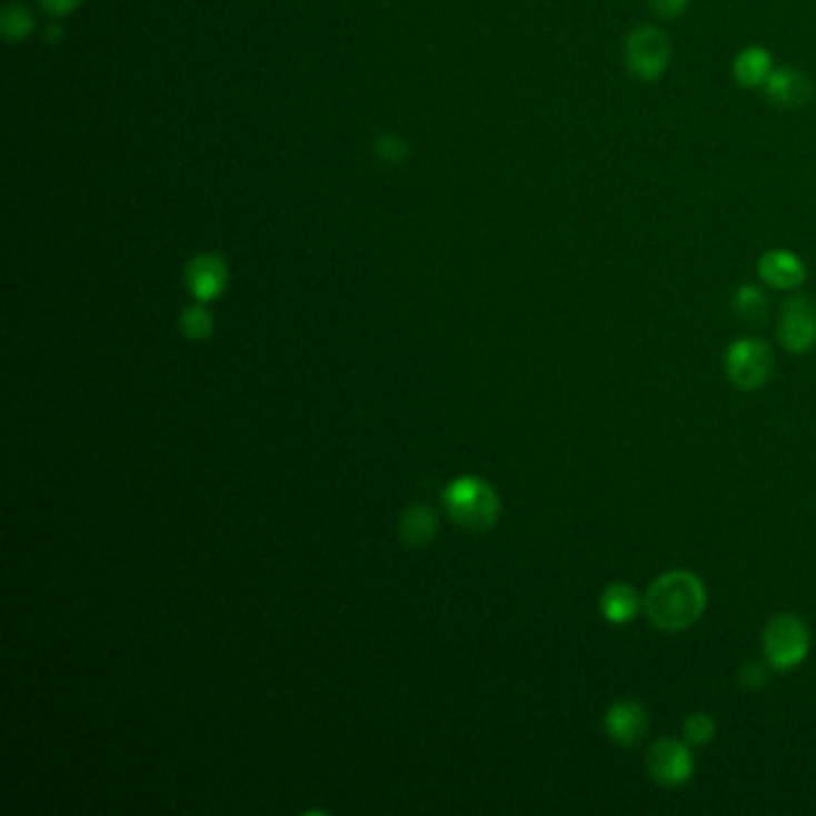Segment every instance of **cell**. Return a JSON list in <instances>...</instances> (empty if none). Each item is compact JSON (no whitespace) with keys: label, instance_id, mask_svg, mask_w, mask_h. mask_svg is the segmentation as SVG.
<instances>
[{"label":"cell","instance_id":"cell-1","mask_svg":"<svg viewBox=\"0 0 816 816\" xmlns=\"http://www.w3.org/2000/svg\"><path fill=\"white\" fill-rule=\"evenodd\" d=\"M706 608L704 583L689 570H668L656 577L645 596L647 618L666 633L693 627Z\"/></svg>","mask_w":816,"mask_h":816},{"label":"cell","instance_id":"cell-2","mask_svg":"<svg viewBox=\"0 0 816 816\" xmlns=\"http://www.w3.org/2000/svg\"><path fill=\"white\" fill-rule=\"evenodd\" d=\"M441 498L450 520L472 531L491 529L500 515L498 494L479 477H460L450 481Z\"/></svg>","mask_w":816,"mask_h":816},{"label":"cell","instance_id":"cell-3","mask_svg":"<svg viewBox=\"0 0 816 816\" xmlns=\"http://www.w3.org/2000/svg\"><path fill=\"white\" fill-rule=\"evenodd\" d=\"M764 656L772 668L776 670H793L805 661L809 654V630L805 620L797 616L783 614L766 623L764 635Z\"/></svg>","mask_w":816,"mask_h":816},{"label":"cell","instance_id":"cell-4","mask_svg":"<svg viewBox=\"0 0 816 816\" xmlns=\"http://www.w3.org/2000/svg\"><path fill=\"white\" fill-rule=\"evenodd\" d=\"M726 376L737 388L752 394L759 390L774 371V352L759 338H740L728 345L726 350Z\"/></svg>","mask_w":816,"mask_h":816},{"label":"cell","instance_id":"cell-5","mask_svg":"<svg viewBox=\"0 0 816 816\" xmlns=\"http://www.w3.org/2000/svg\"><path fill=\"white\" fill-rule=\"evenodd\" d=\"M670 43L658 27H637L625 41V66L637 80L656 82L668 68Z\"/></svg>","mask_w":816,"mask_h":816},{"label":"cell","instance_id":"cell-6","mask_svg":"<svg viewBox=\"0 0 816 816\" xmlns=\"http://www.w3.org/2000/svg\"><path fill=\"white\" fill-rule=\"evenodd\" d=\"M776 336L793 355H805L816 345V305L807 295H795L780 307Z\"/></svg>","mask_w":816,"mask_h":816},{"label":"cell","instance_id":"cell-7","mask_svg":"<svg viewBox=\"0 0 816 816\" xmlns=\"http://www.w3.org/2000/svg\"><path fill=\"white\" fill-rule=\"evenodd\" d=\"M647 768L658 786L678 788L693 778L695 757L687 743H680L676 737H664V740L651 745L647 755Z\"/></svg>","mask_w":816,"mask_h":816},{"label":"cell","instance_id":"cell-8","mask_svg":"<svg viewBox=\"0 0 816 816\" xmlns=\"http://www.w3.org/2000/svg\"><path fill=\"white\" fill-rule=\"evenodd\" d=\"M649 716L645 706L635 699H623L610 704V709L604 716V728L608 740L618 747H633L641 735L647 733Z\"/></svg>","mask_w":816,"mask_h":816},{"label":"cell","instance_id":"cell-9","mask_svg":"<svg viewBox=\"0 0 816 816\" xmlns=\"http://www.w3.org/2000/svg\"><path fill=\"white\" fill-rule=\"evenodd\" d=\"M759 278L776 290H795L805 282L807 269L803 259L788 249H772L757 263Z\"/></svg>","mask_w":816,"mask_h":816},{"label":"cell","instance_id":"cell-10","mask_svg":"<svg viewBox=\"0 0 816 816\" xmlns=\"http://www.w3.org/2000/svg\"><path fill=\"white\" fill-rule=\"evenodd\" d=\"M766 97L772 99V103L780 106V108H797L812 99V80L795 68H778L764 84Z\"/></svg>","mask_w":816,"mask_h":816},{"label":"cell","instance_id":"cell-11","mask_svg":"<svg viewBox=\"0 0 816 816\" xmlns=\"http://www.w3.org/2000/svg\"><path fill=\"white\" fill-rule=\"evenodd\" d=\"M226 282H228L226 263L213 255L197 257L190 266H187V286H190L192 295L201 302L216 300V297L223 292Z\"/></svg>","mask_w":816,"mask_h":816},{"label":"cell","instance_id":"cell-12","mask_svg":"<svg viewBox=\"0 0 816 816\" xmlns=\"http://www.w3.org/2000/svg\"><path fill=\"white\" fill-rule=\"evenodd\" d=\"M639 608H641V599H639L637 589L625 583L608 585L599 599L601 616L610 625H627L630 620H635Z\"/></svg>","mask_w":816,"mask_h":816},{"label":"cell","instance_id":"cell-13","mask_svg":"<svg viewBox=\"0 0 816 816\" xmlns=\"http://www.w3.org/2000/svg\"><path fill=\"white\" fill-rule=\"evenodd\" d=\"M774 72V62H772V53L762 46H749L743 53H737L735 62H733V74L735 82L743 84L747 89L752 87H762L766 84L768 74Z\"/></svg>","mask_w":816,"mask_h":816},{"label":"cell","instance_id":"cell-14","mask_svg":"<svg viewBox=\"0 0 816 816\" xmlns=\"http://www.w3.org/2000/svg\"><path fill=\"white\" fill-rule=\"evenodd\" d=\"M400 537L410 546L429 544L436 535V515L427 506H412L400 515Z\"/></svg>","mask_w":816,"mask_h":816},{"label":"cell","instance_id":"cell-15","mask_svg":"<svg viewBox=\"0 0 816 816\" xmlns=\"http://www.w3.org/2000/svg\"><path fill=\"white\" fill-rule=\"evenodd\" d=\"M733 311L745 324H764L768 319V300L764 290L745 282L733 292Z\"/></svg>","mask_w":816,"mask_h":816},{"label":"cell","instance_id":"cell-16","mask_svg":"<svg viewBox=\"0 0 816 816\" xmlns=\"http://www.w3.org/2000/svg\"><path fill=\"white\" fill-rule=\"evenodd\" d=\"M180 328H182V334L190 340H203V338H209L211 331H213V317L201 305L187 307L182 311Z\"/></svg>","mask_w":816,"mask_h":816},{"label":"cell","instance_id":"cell-17","mask_svg":"<svg viewBox=\"0 0 816 816\" xmlns=\"http://www.w3.org/2000/svg\"><path fill=\"white\" fill-rule=\"evenodd\" d=\"M683 735L687 745H709L711 737L716 735V720L709 714H693L687 716Z\"/></svg>","mask_w":816,"mask_h":816},{"label":"cell","instance_id":"cell-18","mask_svg":"<svg viewBox=\"0 0 816 816\" xmlns=\"http://www.w3.org/2000/svg\"><path fill=\"white\" fill-rule=\"evenodd\" d=\"M31 29V18L20 6H6L3 10V31L8 39H24Z\"/></svg>","mask_w":816,"mask_h":816},{"label":"cell","instance_id":"cell-19","mask_svg":"<svg viewBox=\"0 0 816 816\" xmlns=\"http://www.w3.org/2000/svg\"><path fill=\"white\" fill-rule=\"evenodd\" d=\"M766 683V673L762 666L757 664H745V668L740 670V685L743 687H749V689H757V687H764Z\"/></svg>","mask_w":816,"mask_h":816},{"label":"cell","instance_id":"cell-20","mask_svg":"<svg viewBox=\"0 0 816 816\" xmlns=\"http://www.w3.org/2000/svg\"><path fill=\"white\" fill-rule=\"evenodd\" d=\"M649 3L658 18H676L687 8L689 0H649Z\"/></svg>","mask_w":816,"mask_h":816},{"label":"cell","instance_id":"cell-21","mask_svg":"<svg viewBox=\"0 0 816 816\" xmlns=\"http://www.w3.org/2000/svg\"><path fill=\"white\" fill-rule=\"evenodd\" d=\"M39 3L43 6L46 12H51L56 14V18H60V14L72 12L77 6L82 3V0H39Z\"/></svg>","mask_w":816,"mask_h":816}]
</instances>
